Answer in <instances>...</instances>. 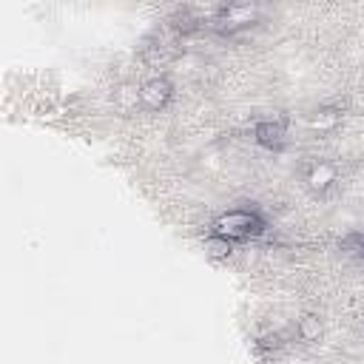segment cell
Masks as SVG:
<instances>
[{
    "label": "cell",
    "mask_w": 364,
    "mask_h": 364,
    "mask_svg": "<svg viewBox=\"0 0 364 364\" xmlns=\"http://www.w3.org/2000/svg\"><path fill=\"white\" fill-rule=\"evenodd\" d=\"M304 185L316 193V196H327L336 185H338V165L330 159H313L304 168Z\"/></svg>",
    "instance_id": "obj_3"
},
{
    "label": "cell",
    "mask_w": 364,
    "mask_h": 364,
    "mask_svg": "<svg viewBox=\"0 0 364 364\" xmlns=\"http://www.w3.org/2000/svg\"><path fill=\"white\" fill-rule=\"evenodd\" d=\"M114 102H117L119 108H125V111L142 105V102H139V85H136V82H122V85L114 91Z\"/></svg>",
    "instance_id": "obj_9"
},
{
    "label": "cell",
    "mask_w": 364,
    "mask_h": 364,
    "mask_svg": "<svg viewBox=\"0 0 364 364\" xmlns=\"http://www.w3.org/2000/svg\"><path fill=\"white\" fill-rule=\"evenodd\" d=\"M202 250H205V256H208L210 262H228V259L233 256V250H236V242H230V239L222 236V233L208 230V236H205V242H202Z\"/></svg>",
    "instance_id": "obj_7"
},
{
    "label": "cell",
    "mask_w": 364,
    "mask_h": 364,
    "mask_svg": "<svg viewBox=\"0 0 364 364\" xmlns=\"http://www.w3.org/2000/svg\"><path fill=\"white\" fill-rule=\"evenodd\" d=\"M296 336H299L301 341H307V344L318 341V338L324 336V321L318 318V313H301V316L296 318Z\"/></svg>",
    "instance_id": "obj_8"
},
{
    "label": "cell",
    "mask_w": 364,
    "mask_h": 364,
    "mask_svg": "<svg viewBox=\"0 0 364 364\" xmlns=\"http://www.w3.org/2000/svg\"><path fill=\"white\" fill-rule=\"evenodd\" d=\"M344 119V111L338 105H318L307 114V128L310 131H333Z\"/></svg>",
    "instance_id": "obj_6"
},
{
    "label": "cell",
    "mask_w": 364,
    "mask_h": 364,
    "mask_svg": "<svg viewBox=\"0 0 364 364\" xmlns=\"http://www.w3.org/2000/svg\"><path fill=\"white\" fill-rule=\"evenodd\" d=\"M256 17H259L256 3L253 0H239V3L225 6L216 14V28L219 31H239V28H247L250 23H256Z\"/></svg>",
    "instance_id": "obj_4"
},
{
    "label": "cell",
    "mask_w": 364,
    "mask_h": 364,
    "mask_svg": "<svg viewBox=\"0 0 364 364\" xmlns=\"http://www.w3.org/2000/svg\"><path fill=\"white\" fill-rule=\"evenodd\" d=\"M253 139L267 148V151H284L287 145V119L284 117H276V119H259L253 125Z\"/></svg>",
    "instance_id": "obj_5"
},
{
    "label": "cell",
    "mask_w": 364,
    "mask_h": 364,
    "mask_svg": "<svg viewBox=\"0 0 364 364\" xmlns=\"http://www.w3.org/2000/svg\"><path fill=\"white\" fill-rule=\"evenodd\" d=\"M210 230L228 236L230 242H250L267 230V219L256 208H230L210 219Z\"/></svg>",
    "instance_id": "obj_1"
},
{
    "label": "cell",
    "mask_w": 364,
    "mask_h": 364,
    "mask_svg": "<svg viewBox=\"0 0 364 364\" xmlns=\"http://www.w3.org/2000/svg\"><path fill=\"white\" fill-rule=\"evenodd\" d=\"M173 94H176V88L168 74H156V77H148L145 82H139V102L148 111H165L171 105Z\"/></svg>",
    "instance_id": "obj_2"
}]
</instances>
